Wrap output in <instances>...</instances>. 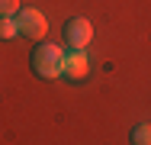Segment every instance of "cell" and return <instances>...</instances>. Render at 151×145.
Masks as SVG:
<instances>
[{
    "label": "cell",
    "mask_w": 151,
    "mask_h": 145,
    "mask_svg": "<svg viewBox=\"0 0 151 145\" xmlns=\"http://www.w3.org/2000/svg\"><path fill=\"white\" fill-rule=\"evenodd\" d=\"M32 71L39 74V78H58L61 74V61H64V52H61V45H55V42H48V39H39L35 42V49H32Z\"/></svg>",
    "instance_id": "cell-1"
},
{
    "label": "cell",
    "mask_w": 151,
    "mask_h": 145,
    "mask_svg": "<svg viewBox=\"0 0 151 145\" xmlns=\"http://www.w3.org/2000/svg\"><path fill=\"white\" fill-rule=\"evenodd\" d=\"M16 23H19V36H29V39H42L45 32H48V23H45V16L35 10V7H19V13H16Z\"/></svg>",
    "instance_id": "cell-2"
},
{
    "label": "cell",
    "mask_w": 151,
    "mask_h": 145,
    "mask_svg": "<svg viewBox=\"0 0 151 145\" xmlns=\"http://www.w3.org/2000/svg\"><path fill=\"white\" fill-rule=\"evenodd\" d=\"M64 39H68V45H71V49H87V45H90V39H93L90 20H84V16L68 20V23H64Z\"/></svg>",
    "instance_id": "cell-3"
},
{
    "label": "cell",
    "mask_w": 151,
    "mask_h": 145,
    "mask_svg": "<svg viewBox=\"0 0 151 145\" xmlns=\"http://www.w3.org/2000/svg\"><path fill=\"white\" fill-rule=\"evenodd\" d=\"M87 71H90V58L84 55V49H71L64 55V61H61V74L64 78L81 81V78H87Z\"/></svg>",
    "instance_id": "cell-4"
},
{
    "label": "cell",
    "mask_w": 151,
    "mask_h": 145,
    "mask_svg": "<svg viewBox=\"0 0 151 145\" xmlns=\"http://www.w3.org/2000/svg\"><path fill=\"white\" fill-rule=\"evenodd\" d=\"M16 36H19V23H16V16H0V39L10 42V39H16Z\"/></svg>",
    "instance_id": "cell-5"
},
{
    "label": "cell",
    "mask_w": 151,
    "mask_h": 145,
    "mask_svg": "<svg viewBox=\"0 0 151 145\" xmlns=\"http://www.w3.org/2000/svg\"><path fill=\"white\" fill-rule=\"evenodd\" d=\"M132 142L135 145H148L151 142V123H138V126L132 129Z\"/></svg>",
    "instance_id": "cell-6"
},
{
    "label": "cell",
    "mask_w": 151,
    "mask_h": 145,
    "mask_svg": "<svg viewBox=\"0 0 151 145\" xmlns=\"http://www.w3.org/2000/svg\"><path fill=\"white\" fill-rule=\"evenodd\" d=\"M19 13V0H0V16H16Z\"/></svg>",
    "instance_id": "cell-7"
}]
</instances>
